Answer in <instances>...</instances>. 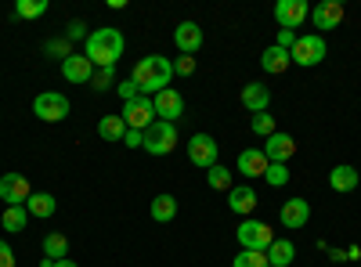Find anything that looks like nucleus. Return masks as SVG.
I'll return each instance as SVG.
<instances>
[{"label": "nucleus", "mask_w": 361, "mask_h": 267, "mask_svg": "<svg viewBox=\"0 0 361 267\" xmlns=\"http://www.w3.org/2000/svg\"><path fill=\"white\" fill-rule=\"evenodd\" d=\"M69 40H87V25H83L80 18L69 25Z\"/></svg>", "instance_id": "4c0bfd02"}, {"label": "nucleus", "mask_w": 361, "mask_h": 267, "mask_svg": "<svg viewBox=\"0 0 361 267\" xmlns=\"http://www.w3.org/2000/svg\"><path fill=\"white\" fill-rule=\"evenodd\" d=\"M90 87H94V91H109V87H116V66L112 69H94Z\"/></svg>", "instance_id": "2f4dec72"}, {"label": "nucleus", "mask_w": 361, "mask_h": 267, "mask_svg": "<svg viewBox=\"0 0 361 267\" xmlns=\"http://www.w3.org/2000/svg\"><path fill=\"white\" fill-rule=\"evenodd\" d=\"M307 18H311L307 0H279V4H275V22L282 29H289V33H296V29L304 25Z\"/></svg>", "instance_id": "6e6552de"}, {"label": "nucleus", "mask_w": 361, "mask_h": 267, "mask_svg": "<svg viewBox=\"0 0 361 267\" xmlns=\"http://www.w3.org/2000/svg\"><path fill=\"white\" fill-rule=\"evenodd\" d=\"M357 170L354 166H347V163H340V166H333V173H329V185H333V192H354L357 188Z\"/></svg>", "instance_id": "412c9836"}, {"label": "nucleus", "mask_w": 361, "mask_h": 267, "mask_svg": "<svg viewBox=\"0 0 361 267\" xmlns=\"http://www.w3.org/2000/svg\"><path fill=\"white\" fill-rule=\"evenodd\" d=\"M29 195H33V188H29V181L22 173H4L0 177V199H4L8 206H25Z\"/></svg>", "instance_id": "9b49d317"}, {"label": "nucleus", "mask_w": 361, "mask_h": 267, "mask_svg": "<svg viewBox=\"0 0 361 267\" xmlns=\"http://www.w3.org/2000/svg\"><path fill=\"white\" fill-rule=\"evenodd\" d=\"M267 260H271V267H289L296 260V246L289 239H275L267 246Z\"/></svg>", "instance_id": "4be33fe9"}, {"label": "nucleus", "mask_w": 361, "mask_h": 267, "mask_svg": "<svg viewBox=\"0 0 361 267\" xmlns=\"http://www.w3.org/2000/svg\"><path fill=\"white\" fill-rule=\"evenodd\" d=\"M170 76H173V62H170V58H163V54L141 58V62L134 66V73H130V80L137 83V91L145 98H156L159 91H166Z\"/></svg>", "instance_id": "f03ea898"}, {"label": "nucleus", "mask_w": 361, "mask_h": 267, "mask_svg": "<svg viewBox=\"0 0 361 267\" xmlns=\"http://www.w3.org/2000/svg\"><path fill=\"white\" fill-rule=\"evenodd\" d=\"M25 210H29V217H51L54 213V195L51 192H33L25 199Z\"/></svg>", "instance_id": "5701e85b"}, {"label": "nucleus", "mask_w": 361, "mask_h": 267, "mask_svg": "<svg viewBox=\"0 0 361 267\" xmlns=\"http://www.w3.org/2000/svg\"><path fill=\"white\" fill-rule=\"evenodd\" d=\"M123 144H127V148H141V144H145V134H141V130H127V134H123Z\"/></svg>", "instance_id": "e433bc0d"}, {"label": "nucleus", "mask_w": 361, "mask_h": 267, "mask_svg": "<svg viewBox=\"0 0 361 267\" xmlns=\"http://www.w3.org/2000/svg\"><path fill=\"white\" fill-rule=\"evenodd\" d=\"M0 224H4L8 235H18V231H25V224H29V210H25V206H8L4 217H0Z\"/></svg>", "instance_id": "393cba45"}, {"label": "nucleus", "mask_w": 361, "mask_h": 267, "mask_svg": "<svg viewBox=\"0 0 361 267\" xmlns=\"http://www.w3.org/2000/svg\"><path fill=\"white\" fill-rule=\"evenodd\" d=\"M152 116H156V105H152V98H145V94L123 105V123H127V130H141V134H145L148 127L156 123Z\"/></svg>", "instance_id": "423d86ee"}, {"label": "nucleus", "mask_w": 361, "mask_h": 267, "mask_svg": "<svg viewBox=\"0 0 361 267\" xmlns=\"http://www.w3.org/2000/svg\"><path fill=\"white\" fill-rule=\"evenodd\" d=\"M98 134L105 141H123L127 134V123H123V116H102V123H98Z\"/></svg>", "instance_id": "a878e982"}, {"label": "nucleus", "mask_w": 361, "mask_h": 267, "mask_svg": "<svg viewBox=\"0 0 361 267\" xmlns=\"http://www.w3.org/2000/svg\"><path fill=\"white\" fill-rule=\"evenodd\" d=\"M44 256H47V260H66V256H69L66 231H51V235H47V239H44Z\"/></svg>", "instance_id": "b1692460"}, {"label": "nucleus", "mask_w": 361, "mask_h": 267, "mask_svg": "<svg viewBox=\"0 0 361 267\" xmlns=\"http://www.w3.org/2000/svg\"><path fill=\"white\" fill-rule=\"evenodd\" d=\"M173 44L180 47V54H195V51L202 47V29H199L195 22H180V25L173 29Z\"/></svg>", "instance_id": "f3484780"}, {"label": "nucleus", "mask_w": 361, "mask_h": 267, "mask_svg": "<svg viewBox=\"0 0 361 267\" xmlns=\"http://www.w3.org/2000/svg\"><path fill=\"white\" fill-rule=\"evenodd\" d=\"M173 73H177V76H192V73H195V58H192V54L177 58V62H173Z\"/></svg>", "instance_id": "f704fd0d"}, {"label": "nucleus", "mask_w": 361, "mask_h": 267, "mask_svg": "<svg viewBox=\"0 0 361 267\" xmlns=\"http://www.w3.org/2000/svg\"><path fill=\"white\" fill-rule=\"evenodd\" d=\"M0 267H15V253H11V246L0 239Z\"/></svg>", "instance_id": "c9c22d12"}, {"label": "nucleus", "mask_w": 361, "mask_h": 267, "mask_svg": "<svg viewBox=\"0 0 361 267\" xmlns=\"http://www.w3.org/2000/svg\"><path fill=\"white\" fill-rule=\"evenodd\" d=\"M329 256H333L336 263H343V260H347V249H329Z\"/></svg>", "instance_id": "58836bf2"}, {"label": "nucleus", "mask_w": 361, "mask_h": 267, "mask_svg": "<svg viewBox=\"0 0 361 267\" xmlns=\"http://www.w3.org/2000/svg\"><path fill=\"white\" fill-rule=\"evenodd\" d=\"M231 267H271V260H267V253H257V249H238Z\"/></svg>", "instance_id": "c85d7f7f"}, {"label": "nucleus", "mask_w": 361, "mask_h": 267, "mask_svg": "<svg viewBox=\"0 0 361 267\" xmlns=\"http://www.w3.org/2000/svg\"><path fill=\"white\" fill-rule=\"evenodd\" d=\"M33 112L40 116L44 123H58V120H66V116H69V98L58 94V91H44V94H37Z\"/></svg>", "instance_id": "0eeeda50"}, {"label": "nucleus", "mask_w": 361, "mask_h": 267, "mask_svg": "<svg viewBox=\"0 0 361 267\" xmlns=\"http://www.w3.org/2000/svg\"><path fill=\"white\" fill-rule=\"evenodd\" d=\"M264 156H267V163H289V159L296 156V141H293L289 134L275 130V134L267 137V148H264Z\"/></svg>", "instance_id": "4468645a"}, {"label": "nucleus", "mask_w": 361, "mask_h": 267, "mask_svg": "<svg viewBox=\"0 0 361 267\" xmlns=\"http://www.w3.org/2000/svg\"><path fill=\"white\" fill-rule=\"evenodd\" d=\"M152 105H156V116H159L163 123H177L180 116H185V98H180V91H173V87L159 91L152 98Z\"/></svg>", "instance_id": "1a4fd4ad"}, {"label": "nucleus", "mask_w": 361, "mask_h": 267, "mask_svg": "<svg viewBox=\"0 0 361 267\" xmlns=\"http://www.w3.org/2000/svg\"><path fill=\"white\" fill-rule=\"evenodd\" d=\"M289 58H293V66H304V69H311V66L325 62V37H318V33L296 37V44H293Z\"/></svg>", "instance_id": "20e7f679"}, {"label": "nucleus", "mask_w": 361, "mask_h": 267, "mask_svg": "<svg viewBox=\"0 0 361 267\" xmlns=\"http://www.w3.org/2000/svg\"><path fill=\"white\" fill-rule=\"evenodd\" d=\"M260 66H264L271 76H282V73H289L293 58H289V51H282V47H275V44H271V47L264 51V58H260Z\"/></svg>", "instance_id": "aec40b11"}, {"label": "nucleus", "mask_w": 361, "mask_h": 267, "mask_svg": "<svg viewBox=\"0 0 361 267\" xmlns=\"http://www.w3.org/2000/svg\"><path fill=\"white\" fill-rule=\"evenodd\" d=\"M264 177H267V185H275V188L289 185V170H286V163H271Z\"/></svg>", "instance_id": "473e14b6"}, {"label": "nucleus", "mask_w": 361, "mask_h": 267, "mask_svg": "<svg viewBox=\"0 0 361 267\" xmlns=\"http://www.w3.org/2000/svg\"><path fill=\"white\" fill-rule=\"evenodd\" d=\"M188 159H192L199 170L217 166V141L209 137V134H195V137L188 141Z\"/></svg>", "instance_id": "9d476101"}, {"label": "nucleus", "mask_w": 361, "mask_h": 267, "mask_svg": "<svg viewBox=\"0 0 361 267\" xmlns=\"http://www.w3.org/2000/svg\"><path fill=\"white\" fill-rule=\"evenodd\" d=\"M275 242V235L264 221H243L238 224V246L243 249H257V253H267V246Z\"/></svg>", "instance_id": "39448f33"}, {"label": "nucleus", "mask_w": 361, "mask_h": 267, "mask_svg": "<svg viewBox=\"0 0 361 267\" xmlns=\"http://www.w3.org/2000/svg\"><path fill=\"white\" fill-rule=\"evenodd\" d=\"M206 181H209V188H214V192H231V188H235V185H231V170L221 166V163L206 170Z\"/></svg>", "instance_id": "cd10ccee"}, {"label": "nucleus", "mask_w": 361, "mask_h": 267, "mask_svg": "<svg viewBox=\"0 0 361 267\" xmlns=\"http://www.w3.org/2000/svg\"><path fill=\"white\" fill-rule=\"evenodd\" d=\"M250 127H253V134H257V137H271V134H275V116H267V112H257Z\"/></svg>", "instance_id": "7c9ffc66"}, {"label": "nucleus", "mask_w": 361, "mask_h": 267, "mask_svg": "<svg viewBox=\"0 0 361 267\" xmlns=\"http://www.w3.org/2000/svg\"><path fill=\"white\" fill-rule=\"evenodd\" d=\"M228 210L238 213V217H250V213L257 210V192H253L250 185H235V188L228 192Z\"/></svg>", "instance_id": "dca6fc26"}, {"label": "nucleus", "mask_w": 361, "mask_h": 267, "mask_svg": "<svg viewBox=\"0 0 361 267\" xmlns=\"http://www.w3.org/2000/svg\"><path fill=\"white\" fill-rule=\"evenodd\" d=\"M311 22H314V29H336L340 22H343V4L340 0H322L318 8H311Z\"/></svg>", "instance_id": "ddd939ff"}, {"label": "nucleus", "mask_w": 361, "mask_h": 267, "mask_svg": "<svg viewBox=\"0 0 361 267\" xmlns=\"http://www.w3.org/2000/svg\"><path fill=\"white\" fill-rule=\"evenodd\" d=\"M123 47H127V40H123V33H119L116 25H102V29H94V33L87 37V58H90V66L94 69H112L119 58H123Z\"/></svg>", "instance_id": "f257e3e1"}, {"label": "nucleus", "mask_w": 361, "mask_h": 267, "mask_svg": "<svg viewBox=\"0 0 361 267\" xmlns=\"http://www.w3.org/2000/svg\"><path fill=\"white\" fill-rule=\"evenodd\" d=\"M243 105L257 116V112H267V105H271V91L264 83H246L243 87Z\"/></svg>", "instance_id": "6ab92c4d"}, {"label": "nucleus", "mask_w": 361, "mask_h": 267, "mask_svg": "<svg viewBox=\"0 0 361 267\" xmlns=\"http://www.w3.org/2000/svg\"><path fill=\"white\" fill-rule=\"evenodd\" d=\"M141 148H145L148 156H170L173 148H177V127L156 120L152 127L145 130V144H141Z\"/></svg>", "instance_id": "7ed1b4c3"}, {"label": "nucleus", "mask_w": 361, "mask_h": 267, "mask_svg": "<svg viewBox=\"0 0 361 267\" xmlns=\"http://www.w3.org/2000/svg\"><path fill=\"white\" fill-rule=\"evenodd\" d=\"M173 217H177V199H173V195H156V199H152V221L166 224V221H173Z\"/></svg>", "instance_id": "bb28decb"}, {"label": "nucleus", "mask_w": 361, "mask_h": 267, "mask_svg": "<svg viewBox=\"0 0 361 267\" xmlns=\"http://www.w3.org/2000/svg\"><path fill=\"white\" fill-rule=\"evenodd\" d=\"M44 11H47V0H18V4H15L18 18H40Z\"/></svg>", "instance_id": "c756f323"}, {"label": "nucleus", "mask_w": 361, "mask_h": 267, "mask_svg": "<svg viewBox=\"0 0 361 267\" xmlns=\"http://www.w3.org/2000/svg\"><path fill=\"white\" fill-rule=\"evenodd\" d=\"M116 91H119V98H123V105H127V101H134V98H141V91H137V83H134V80L116 83Z\"/></svg>", "instance_id": "72a5a7b5"}, {"label": "nucleus", "mask_w": 361, "mask_h": 267, "mask_svg": "<svg viewBox=\"0 0 361 267\" xmlns=\"http://www.w3.org/2000/svg\"><path fill=\"white\" fill-rule=\"evenodd\" d=\"M62 76L69 83H90V76H94V66H90L87 54H69L62 58Z\"/></svg>", "instance_id": "2eb2a0df"}, {"label": "nucleus", "mask_w": 361, "mask_h": 267, "mask_svg": "<svg viewBox=\"0 0 361 267\" xmlns=\"http://www.w3.org/2000/svg\"><path fill=\"white\" fill-rule=\"evenodd\" d=\"M279 217H282V228L300 231V228H304V224L311 221V202H307V199H300V195H296V199H286Z\"/></svg>", "instance_id": "f8f14e48"}, {"label": "nucleus", "mask_w": 361, "mask_h": 267, "mask_svg": "<svg viewBox=\"0 0 361 267\" xmlns=\"http://www.w3.org/2000/svg\"><path fill=\"white\" fill-rule=\"evenodd\" d=\"M267 156H264V148H246V152H238V173H246V177H264L267 173Z\"/></svg>", "instance_id": "a211bd4d"}, {"label": "nucleus", "mask_w": 361, "mask_h": 267, "mask_svg": "<svg viewBox=\"0 0 361 267\" xmlns=\"http://www.w3.org/2000/svg\"><path fill=\"white\" fill-rule=\"evenodd\" d=\"M54 267H76V263H73V260H58Z\"/></svg>", "instance_id": "ea45409f"}]
</instances>
